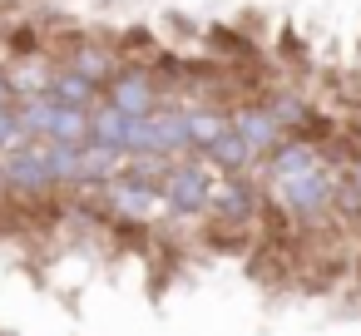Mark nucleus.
I'll use <instances>...</instances> for the list:
<instances>
[{
	"mask_svg": "<svg viewBox=\"0 0 361 336\" xmlns=\"http://www.w3.org/2000/svg\"><path fill=\"white\" fill-rule=\"evenodd\" d=\"M218 168H208L203 158L193 163H173L169 173H164V183H159V193H164V203H169V213H178V218H193V213H203L208 203H213V188H218V178H213Z\"/></svg>",
	"mask_w": 361,
	"mask_h": 336,
	"instance_id": "1",
	"label": "nucleus"
},
{
	"mask_svg": "<svg viewBox=\"0 0 361 336\" xmlns=\"http://www.w3.org/2000/svg\"><path fill=\"white\" fill-rule=\"evenodd\" d=\"M277 203L297 218H322L326 208H336V178L317 163V168H302V173H287L272 183Z\"/></svg>",
	"mask_w": 361,
	"mask_h": 336,
	"instance_id": "2",
	"label": "nucleus"
},
{
	"mask_svg": "<svg viewBox=\"0 0 361 336\" xmlns=\"http://www.w3.org/2000/svg\"><path fill=\"white\" fill-rule=\"evenodd\" d=\"M0 163H6V183H11L16 193H45V188H55L50 144H45V139H30V144H20V149H11Z\"/></svg>",
	"mask_w": 361,
	"mask_h": 336,
	"instance_id": "3",
	"label": "nucleus"
},
{
	"mask_svg": "<svg viewBox=\"0 0 361 336\" xmlns=\"http://www.w3.org/2000/svg\"><path fill=\"white\" fill-rule=\"evenodd\" d=\"M104 104H114V109L144 119V114L159 109V85H154L149 70H119V75L104 85Z\"/></svg>",
	"mask_w": 361,
	"mask_h": 336,
	"instance_id": "4",
	"label": "nucleus"
},
{
	"mask_svg": "<svg viewBox=\"0 0 361 336\" xmlns=\"http://www.w3.org/2000/svg\"><path fill=\"white\" fill-rule=\"evenodd\" d=\"M208 208H213L223 223H247V218L257 213V183H252L247 173H223Z\"/></svg>",
	"mask_w": 361,
	"mask_h": 336,
	"instance_id": "5",
	"label": "nucleus"
},
{
	"mask_svg": "<svg viewBox=\"0 0 361 336\" xmlns=\"http://www.w3.org/2000/svg\"><path fill=\"white\" fill-rule=\"evenodd\" d=\"M198 158H203L208 168H218V173H247V168L257 163L252 144H247V139H243L233 124H228V129H223V134H218L208 149H198Z\"/></svg>",
	"mask_w": 361,
	"mask_h": 336,
	"instance_id": "6",
	"label": "nucleus"
},
{
	"mask_svg": "<svg viewBox=\"0 0 361 336\" xmlns=\"http://www.w3.org/2000/svg\"><path fill=\"white\" fill-rule=\"evenodd\" d=\"M233 129L252 144V154H257V158H267V154L282 144V134H287V129L272 119V109H267V104H262V109H238V114H233Z\"/></svg>",
	"mask_w": 361,
	"mask_h": 336,
	"instance_id": "7",
	"label": "nucleus"
},
{
	"mask_svg": "<svg viewBox=\"0 0 361 336\" xmlns=\"http://www.w3.org/2000/svg\"><path fill=\"white\" fill-rule=\"evenodd\" d=\"M164 198V193H159ZM154 183H144V178H134V173H119L114 183H109V203L119 208V213H129V218H149L154 213Z\"/></svg>",
	"mask_w": 361,
	"mask_h": 336,
	"instance_id": "8",
	"label": "nucleus"
},
{
	"mask_svg": "<svg viewBox=\"0 0 361 336\" xmlns=\"http://www.w3.org/2000/svg\"><path fill=\"white\" fill-rule=\"evenodd\" d=\"M317 163H322V158H317L312 144L282 139V144L267 154V183H277V178H287V173H302V168H317Z\"/></svg>",
	"mask_w": 361,
	"mask_h": 336,
	"instance_id": "9",
	"label": "nucleus"
},
{
	"mask_svg": "<svg viewBox=\"0 0 361 336\" xmlns=\"http://www.w3.org/2000/svg\"><path fill=\"white\" fill-rule=\"evenodd\" d=\"M65 70L85 75V80H90V85H99V89L119 75V70H114V55H109V50H99V45H80V50L70 55V65H65Z\"/></svg>",
	"mask_w": 361,
	"mask_h": 336,
	"instance_id": "10",
	"label": "nucleus"
},
{
	"mask_svg": "<svg viewBox=\"0 0 361 336\" xmlns=\"http://www.w3.org/2000/svg\"><path fill=\"white\" fill-rule=\"evenodd\" d=\"M50 94H55L60 104H80V109H94V104H99V85H90V80L75 75V70L50 75Z\"/></svg>",
	"mask_w": 361,
	"mask_h": 336,
	"instance_id": "11",
	"label": "nucleus"
},
{
	"mask_svg": "<svg viewBox=\"0 0 361 336\" xmlns=\"http://www.w3.org/2000/svg\"><path fill=\"white\" fill-rule=\"evenodd\" d=\"M233 124V114H218V109H188V134H193V149H208L223 129Z\"/></svg>",
	"mask_w": 361,
	"mask_h": 336,
	"instance_id": "12",
	"label": "nucleus"
},
{
	"mask_svg": "<svg viewBox=\"0 0 361 336\" xmlns=\"http://www.w3.org/2000/svg\"><path fill=\"white\" fill-rule=\"evenodd\" d=\"M20 144H30V139L20 134V114H16V99H0V154H11V149H20Z\"/></svg>",
	"mask_w": 361,
	"mask_h": 336,
	"instance_id": "13",
	"label": "nucleus"
},
{
	"mask_svg": "<svg viewBox=\"0 0 361 336\" xmlns=\"http://www.w3.org/2000/svg\"><path fill=\"white\" fill-rule=\"evenodd\" d=\"M267 109H272V119H277L282 129H292V124H302V119H307V109H302V99H272Z\"/></svg>",
	"mask_w": 361,
	"mask_h": 336,
	"instance_id": "14",
	"label": "nucleus"
},
{
	"mask_svg": "<svg viewBox=\"0 0 361 336\" xmlns=\"http://www.w3.org/2000/svg\"><path fill=\"white\" fill-rule=\"evenodd\" d=\"M351 183H356V188H361V158H356V163H351Z\"/></svg>",
	"mask_w": 361,
	"mask_h": 336,
	"instance_id": "15",
	"label": "nucleus"
},
{
	"mask_svg": "<svg viewBox=\"0 0 361 336\" xmlns=\"http://www.w3.org/2000/svg\"><path fill=\"white\" fill-rule=\"evenodd\" d=\"M6 188H11V183H6V163H0V193H6Z\"/></svg>",
	"mask_w": 361,
	"mask_h": 336,
	"instance_id": "16",
	"label": "nucleus"
}]
</instances>
